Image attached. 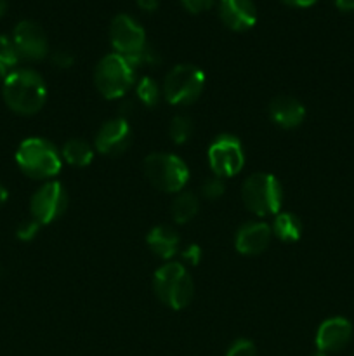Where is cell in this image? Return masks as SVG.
Masks as SVG:
<instances>
[{"instance_id":"6da1fadb","label":"cell","mask_w":354,"mask_h":356,"mask_svg":"<svg viewBox=\"0 0 354 356\" xmlns=\"http://www.w3.org/2000/svg\"><path fill=\"white\" fill-rule=\"evenodd\" d=\"M2 96L7 106L17 115H35L44 108L47 87L44 79L30 68H17L3 80Z\"/></svg>"},{"instance_id":"7a4b0ae2","label":"cell","mask_w":354,"mask_h":356,"mask_svg":"<svg viewBox=\"0 0 354 356\" xmlns=\"http://www.w3.org/2000/svg\"><path fill=\"white\" fill-rule=\"evenodd\" d=\"M19 169L31 179H51L61 170V152L44 138L24 139L16 152Z\"/></svg>"},{"instance_id":"3957f363","label":"cell","mask_w":354,"mask_h":356,"mask_svg":"<svg viewBox=\"0 0 354 356\" xmlns=\"http://www.w3.org/2000/svg\"><path fill=\"white\" fill-rule=\"evenodd\" d=\"M155 294L163 305L172 309H183L193 299V280L180 263H167L156 270L153 278Z\"/></svg>"},{"instance_id":"277c9868","label":"cell","mask_w":354,"mask_h":356,"mask_svg":"<svg viewBox=\"0 0 354 356\" xmlns=\"http://www.w3.org/2000/svg\"><path fill=\"white\" fill-rule=\"evenodd\" d=\"M135 82V66L124 56L108 54L97 63L94 72V83L101 96L106 99H118L130 90Z\"/></svg>"},{"instance_id":"5b68a950","label":"cell","mask_w":354,"mask_h":356,"mask_svg":"<svg viewBox=\"0 0 354 356\" xmlns=\"http://www.w3.org/2000/svg\"><path fill=\"white\" fill-rule=\"evenodd\" d=\"M242 197L243 204L252 214L266 218L280 212L283 204V188L273 174L257 172L245 181Z\"/></svg>"},{"instance_id":"8992f818","label":"cell","mask_w":354,"mask_h":356,"mask_svg":"<svg viewBox=\"0 0 354 356\" xmlns=\"http://www.w3.org/2000/svg\"><path fill=\"white\" fill-rule=\"evenodd\" d=\"M144 174L156 190L165 193H179L189 179L187 165L172 153H151L146 156Z\"/></svg>"},{"instance_id":"52a82bcc","label":"cell","mask_w":354,"mask_h":356,"mask_svg":"<svg viewBox=\"0 0 354 356\" xmlns=\"http://www.w3.org/2000/svg\"><path fill=\"white\" fill-rule=\"evenodd\" d=\"M205 73L194 65H177L167 73L163 96L170 104L186 106L194 103L203 92Z\"/></svg>"},{"instance_id":"ba28073f","label":"cell","mask_w":354,"mask_h":356,"mask_svg":"<svg viewBox=\"0 0 354 356\" xmlns=\"http://www.w3.org/2000/svg\"><path fill=\"white\" fill-rule=\"evenodd\" d=\"M208 163L212 172L221 179L236 176L245 163V153L239 139L231 134L217 136L208 148Z\"/></svg>"},{"instance_id":"9c48e42d","label":"cell","mask_w":354,"mask_h":356,"mask_svg":"<svg viewBox=\"0 0 354 356\" xmlns=\"http://www.w3.org/2000/svg\"><path fill=\"white\" fill-rule=\"evenodd\" d=\"M110 40L117 54L134 59L146 47L144 28L128 14H117L110 24Z\"/></svg>"},{"instance_id":"30bf717a","label":"cell","mask_w":354,"mask_h":356,"mask_svg":"<svg viewBox=\"0 0 354 356\" xmlns=\"http://www.w3.org/2000/svg\"><path fill=\"white\" fill-rule=\"evenodd\" d=\"M68 207V193L59 181H49L33 193L30 202L31 219L38 225L56 221Z\"/></svg>"},{"instance_id":"8fae6325","label":"cell","mask_w":354,"mask_h":356,"mask_svg":"<svg viewBox=\"0 0 354 356\" xmlns=\"http://www.w3.org/2000/svg\"><path fill=\"white\" fill-rule=\"evenodd\" d=\"M14 47L19 59L40 61L49 54V42L44 30L33 21H21L16 24L12 33Z\"/></svg>"},{"instance_id":"7c38bea8","label":"cell","mask_w":354,"mask_h":356,"mask_svg":"<svg viewBox=\"0 0 354 356\" xmlns=\"http://www.w3.org/2000/svg\"><path fill=\"white\" fill-rule=\"evenodd\" d=\"M130 141L132 132L128 122L125 118H113L104 122L103 127L97 131L96 149L101 155L117 156L130 146Z\"/></svg>"},{"instance_id":"4fadbf2b","label":"cell","mask_w":354,"mask_h":356,"mask_svg":"<svg viewBox=\"0 0 354 356\" xmlns=\"http://www.w3.org/2000/svg\"><path fill=\"white\" fill-rule=\"evenodd\" d=\"M351 337H353V325L349 320L333 316L319 325L316 332V346L321 353H335L347 346Z\"/></svg>"},{"instance_id":"5bb4252c","label":"cell","mask_w":354,"mask_h":356,"mask_svg":"<svg viewBox=\"0 0 354 356\" xmlns=\"http://www.w3.org/2000/svg\"><path fill=\"white\" fill-rule=\"evenodd\" d=\"M219 16L222 23L235 31H245L255 24L257 9L252 0H221Z\"/></svg>"},{"instance_id":"9a60e30c","label":"cell","mask_w":354,"mask_h":356,"mask_svg":"<svg viewBox=\"0 0 354 356\" xmlns=\"http://www.w3.org/2000/svg\"><path fill=\"white\" fill-rule=\"evenodd\" d=\"M273 229L266 222H246L235 236V247L243 256H257L267 249Z\"/></svg>"},{"instance_id":"2e32d148","label":"cell","mask_w":354,"mask_h":356,"mask_svg":"<svg viewBox=\"0 0 354 356\" xmlns=\"http://www.w3.org/2000/svg\"><path fill=\"white\" fill-rule=\"evenodd\" d=\"M269 117L283 129H295L304 122L305 108L292 96H278L269 104Z\"/></svg>"},{"instance_id":"e0dca14e","label":"cell","mask_w":354,"mask_h":356,"mask_svg":"<svg viewBox=\"0 0 354 356\" xmlns=\"http://www.w3.org/2000/svg\"><path fill=\"white\" fill-rule=\"evenodd\" d=\"M149 249L160 259H172L179 247V236L170 226H155L146 236Z\"/></svg>"},{"instance_id":"ac0fdd59","label":"cell","mask_w":354,"mask_h":356,"mask_svg":"<svg viewBox=\"0 0 354 356\" xmlns=\"http://www.w3.org/2000/svg\"><path fill=\"white\" fill-rule=\"evenodd\" d=\"M61 159H65L73 167H87L94 159V149L83 139H69L61 149Z\"/></svg>"},{"instance_id":"d6986e66","label":"cell","mask_w":354,"mask_h":356,"mask_svg":"<svg viewBox=\"0 0 354 356\" xmlns=\"http://www.w3.org/2000/svg\"><path fill=\"white\" fill-rule=\"evenodd\" d=\"M273 232L281 242H297L302 235V222L292 212H283V214H278L276 219H274Z\"/></svg>"},{"instance_id":"ffe728a7","label":"cell","mask_w":354,"mask_h":356,"mask_svg":"<svg viewBox=\"0 0 354 356\" xmlns=\"http://www.w3.org/2000/svg\"><path fill=\"white\" fill-rule=\"evenodd\" d=\"M198 209H200V202H198L196 195L191 193V191H180L172 204L174 221L177 225L191 221L198 214Z\"/></svg>"},{"instance_id":"44dd1931","label":"cell","mask_w":354,"mask_h":356,"mask_svg":"<svg viewBox=\"0 0 354 356\" xmlns=\"http://www.w3.org/2000/svg\"><path fill=\"white\" fill-rule=\"evenodd\" d=\"M19 61L16 47H14L12 38L0 35V79L6 80L10 72H14V66Z\"/></svg>"},{"instance_id":"7402d4cb","label":"cell","mask_w":354,"mask_h":356,"mask_svg":"<svg viewBox=\"0 0 354 356\" xmlns=\"http://www.w3.org/2000/svg\"><path fill=\"white\" fill-rule=\"evenodd\" d=\"M135 94H137V99L141 101L144 106L153 108L158 104L160 101V86L149 76H144L141 82L135 87Z\"/></svg>"},{"instance_id":"603a6c76","label":"cell","mask_w":354,"mask_h":356,"mask_svg":"<svg viewBox=\"0 0 354 356\" xmlns=\"http://www.w3.org/2000/svg\"><path fill=\"white\" fill-rule=\"evenodd\" d=\"M169 134L170 139H172L176 145H183V143H186L187 139L191 138V134H193V122L187 117H184V115H177V117H174L172 122H170Z\"/></svg>"},{"instance_id":"cb8c5ba5","label":"cell","mask_w":354,"mask_h":356,"mask_svg":"<svg viewBox=\"0 0 354 356\" xmlns=\"http://www.w3.org/2000/svg\"><path fill=\"white\" fill-rule=\"evenodd\" d=\"M224 181L217 176L210 177V179H207L201 184V193H203V197L208 198V200H215V198L222 197V195H224Z\"/></svg>"},{"instance_id":"d4e9b609","label":"cell","mask_w":354,"mask_h":356,"mask_svg":"<svg viewBox=\"0 0 354 356\" xmlns=\"http://www.w3.org/2000/svg\"><path fill=\"white\" fill-rule=\"evenodd\" d=\"M226 356H257V348L252 341L238 339L231 344Z\"/></svg>"},{"instance_id":"484cf974","label":"cell","mask_w":354,"mask_h":356,"mask_svg":"<svg viewBox=\"0 0 354 356\" xmlns=\"http://www.w3.org/2000/svg\"><path fill=\"white\" fill-rule=\"evenodd\" d=\"M38 228H40V225H38V222L35 221V219H30V221H24L23 225H21L19 228H17V238L24 240V242H26V240H31L35 235H37Z\"/></svg>"},{"instance_id":"4316f807","label":"cell","mask_w":354,"mask_h":356,"mask_svg":"<svg viewBox=\"0 0 354 356\" xmlns=\"http://www.w3.org/2000/svg\"><path fill=\"white\" fill-rule=\"evenodd\" d=\"M73 61H75V58H73L71 52L66 51V49H58V51L52 54V63L61 70L69 68V66L73 65Z\"/></svg>"},{"instance_id":"83f0119b","label":"cell","mask_w":354,"mask_h":356,"mask_svg":"<svg viewBox=\"0 0 354 356\" xmlns=\"http://www.w3.org/2000/svg\"><path fill=\"white\" fill-rule=\"evenodd\" d=\"M180 2L186 7V10H189L193 14H200L214 6V0H180Z\"/></svg>"},{"instance_id":"f1b7e54d","label":"cell","mask_w":354,"mask_h":356,"mask_svg":"<svg viewBox=\"0 0 354 356\" xmlns=\"http://www.w3.org/2000/svg\"><path fill=\"white\" fill-rule=\"evenodd\" d=\"M183 257L187 261L189 264H198L200 263L201 257V250L198 245H189L186 250L183 252Z\"/></svg>"},{"instance_id":"f546056e","label":"cell","mask_w":354,"mask_h":356,"mask_svg":"<svg viewBox=\"0 0 354 356\" xmlns=\"http://www.w3.org/2000/svg\"><path fill=\"white\" fill-rule=\"evenodd\" d=\"M137 6L146 13H153L158 9V0H137Z\"/></svg>"},{"instance_id":"4dcf8cb0","label":"cell","mask_w":354,"mask_h":356,"mask_svg":"<svg viewBox=\"0 0 354 356\" xmlns=\"http://www.w3.org/2000/svg\"><path fill=\"white\" fill-rule=\"evenodd\" d=\"M281 2H285L287 6H292V7H309L312 6L316 0H281Z\"/></svg>"},{"instance_id":"1f68e13d","label":"cell","mask_w":354,"mask_h":356,"mask_svg":"<svg viewBox=\"0 0 354 356\" xmlns=\"http://www.w3.org/2000/svg\"><path fill=\"white\" fill-rule=\"evenodd\" d=\"M335 6L340 10H354V0H335Z\"/></svg>"},{"instance_id":"d6a6232c","label":"cell","mask_w":354,"mask_h":356,"mask_svg":"<svg viewBox=\"0 0 354 356\" xmlns=\"http://www.w3.org/2000/svg\"><path fill=\"white\" fill-rule=\"evenodd\" d=\"M6 202H7V190L0 184V205L6 204Z\"/></svg>"},{"instance_id":"836d02e7","label":"cell","mask_w":354,"mask_h":356,"mask_svg":"<svg viewBox=\"0 0 354 356\" xmlns=\"http://www.w3.org/2000/svg\"><path fill=\"white\" fill-rule=\"evenodd\" d=\"M6 10H7V0H0V17L6 14Z\"/></svg>"},{"instance_id":"e575fe53","label":"cell","mask_w":354,"mask_h":356,"mask_svg":"<svg viewBox=\"0 0 354 356\" xmlns=\"http://www.w3.org/2000/svg\"><path fill=\"white\" fill-rule=\"evenodd\" d=\"M312 356H326V353H321V351H318V353H314Z\"/></svg>"}]
</instances>
